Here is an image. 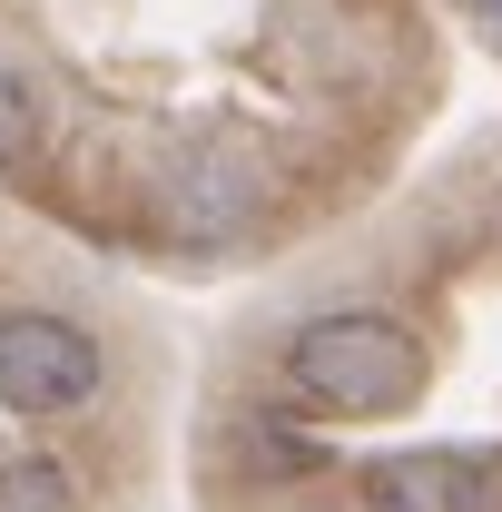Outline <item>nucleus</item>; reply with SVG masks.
<instances>
[{
    "mask_svg": "<svg viewBox=\"0 0 502 512\" xmlns=\"http://www.w3.org/2000/svg\"><path fill=\"white\" fill-rule=\"evenodd\" d=\"M463 10H473V20H483V30L502 40V0H463Z\"/></svg>",
    "mask_w": 502,
    "mask_h": 512,
    "instance_id": "nucleus-8",
    "label": "nucleus"
},
{
    "mask_svg": "<svg viewBox=\"0 0 502 512\" xmlns=\"http://www.w3.org/2000/svg\"><path fill=\"white\" fill-rule=\"evenodd\" d=\"M424 365H434L424 335L384 306H325L286 335V394L306 414H355V424L404 414L424 394Z\"/></svg>",
    "mask_w": 502,
    "mask_h": 512,
    "instance_id": "nucleus-1",
    "label": "nucleus"
},
{
    "mask_svg": "<svg viewBox=\"0 0 502 512\" xmlns=\"http://www.w3.org/2000/svg\"><path fill=\"white\" fill-rule=\"evenodd\" d=\"M237 463H247L256 483H296V473L325 463V444H315L306 424H286V414H237Z\"/></svg>",
    "mask_w": 502,
    "mask_h": 512,
    "instance_id": "nucleus-7",
    "label": "nucleus"
},
{
    "mask_svg": "<svg viewBox=\"0 0 502 512\" xmlns=\"http://www.w3.org/2000/svg\"><path fill=\"white\" fill-rule=\"evenodd\" d=\"M0 512H79V473L40 444H0Z\"/></svg>",
    "mask_w": 502,
    "mask_h": 512,
    "instance_id": "nucleus-6",
    "label": "nucleus"
},
{
    "mask_svg": "<svg viewBox=\"0 0 502 512\" xmlns=\"http://www.w3.org/2000/svg\"><path fill=\"white\" fill-rule=\"evenodd\" d=\"M355 512H502V463L483 453H375L355 473Z\"/></svg>",
    "mask_w": 502,
    "mask_h": 512,
    "instance_id": "nucleus-4",
    "label": "nucleus"
},
{
    "mask_svg": "<svg viewBox=\"0 0 502 512\" xmlns=\"http://www.w3.org/2000/svg\"><path fill=\"white\" fill-rule=\"evenodd\" d=\"M109 394V345L69 306H0V404L20 424H60Z\"/></svg>",
    "mask_w": 502,
    "mask_h": 512,
    "instance_id": "nucleus-2",
    "label": "nucleus"
},
{
    "mask_svg": "<svg viewBox=\"0 0 502 512\" xmlns=\"http://www.w3.org/2000/svg\"><path fill=\"white\" fill-rule=\"evenodd\" d=\"M256 217H266V178H256L247 148H217V138L168 148V168H158V227L178 247H237Z\"/></svg>",
    "mask_w": 502,
    "mask_h": 512,
    "instance_id": "nucleus-3",
    "label": "nucleus"
},
{
    "mask_svg": "<svg viewBox=\"0 0 502 512\" xmlns=\"http://www.w3.org/2000/svg\"><path fill=\"white\" fill-rule=\"evenodd\" d=\"M50 128H60V89H50V69L20 60V50H0V168H30V158L50 148Z\"/></svg>",
    "mask_w": 502,
    "mask_h": 512,
    "instance_id": "nucleus-5",
    "label": "nucleus"
}]
</instances>
